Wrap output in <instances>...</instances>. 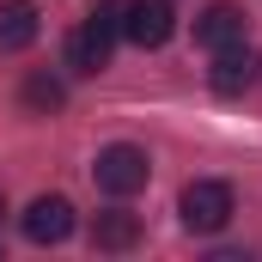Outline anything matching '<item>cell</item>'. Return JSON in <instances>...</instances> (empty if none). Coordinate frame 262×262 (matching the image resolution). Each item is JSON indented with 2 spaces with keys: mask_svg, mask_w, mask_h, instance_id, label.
I'll return each instance as SVG.
<instances>
[{
  "mask_svg": "<svg viewBox=\"0 0 262 262\" xmlns=\"http://www.w3.org/2000/svg\"><path fill=\"white\" fill-rule=\"evenodd\" d=\"M92 244H98V250H134V244H140V220L122 213V207H104V213L92 220Z\"/></svg>",
  "mask_w": 262,
  "mask_h": 262,
  "instance_id": "obj_9",
  "label": "cell"
},
{
  "mask_svg": "<svg viewBox=\"0 0 262 262\" xmlns=\"http://www.w3.org/2000/svg\"><path fill=\"white\" fill-rule=\"evenodd\" d=\"M25 104H31L37 116H49V110L67 104V85L55 79V73H31V79H25Z\"/></svg>",
  "mask_w": 262,
  "mask_h": 262,
  "instance_id": "obj_10",
  "label": "cell"
},
{
  "mask_svg": "<svg viewBox=\"0 0 262 262\" xmlns=\"http://www.w3.org/2000/svg\"><path fill=\"white\" fill-rule=\"evenodd\" d=\"M37 31H43V18H37V6H31V0H0V55L31 49V43H37Z\"/></svg>",
  "mask_w": 262,
  "mask_h": 262,
  "instance_id": "obj_8",
  "label": "cell"
},
{
  "mask_svg": "<svg viewBox=\"0 0 262 262\" xmlns=\"http://www.w3.org/2000/svg\"><path fill=\"white\" fill-rule=\"evenodd\" d=\"M18 232H25L31 244H67V238H73V201L67 195H37L18 213Z\"/></svg>",
  "mask_w": 262,
  "mask_h": 262,
  "instance_id": "obj_4",
  "label": "cell"
},
{
  "mask_svg": "<svg viewBox=\"0 0 262 262\" xmlns=\"http://www.w3.org/2000/svg\"><path fill=\"white\" fill-rule=\"evenodd\" d=\"M195 43H201V49L244 43V6H232V0H213V6L195 18Z\"/></svg>",
  "mask_w": 262,
  "mask_h": 262,
  "instance_id": "obj_7",
  "label": "cell"
},
{
  "mask_svg": "<svg viewBox=\"0 0 262 262\" xmlns=\"http://www.w3.org/2000/svg\"><path fill=\"white\" fill-rule=\"evenodd\" d=\"M262 73V55L250 43H226V49H213V67H207V85L220 92V98H244L250 85H256Z\"/></svg>",
  "mask_w": 262,
  "mask_h": 262,
  "instance_id": "obj_3",
  "label": "cell"
},
{
  "mask_svg": "<svg viewBox=\"0 0 262 262\" xmlns=\"http://www.w3.org/2000/svg\"><path fill=\"white\" fill-rule=\"evenodd\" d=\"M92 177H98V189L104 195H134V189H146V177H152V165H146V152L128 146V140H116V146H104L98 159H92Z\"/></svg>",
  "mask_w": 262,
  "mask_h": 262,
  "instance_id": "obj_1",
  "label": "cell"
},
{
  "mask_svg": "<svg viewBox=\"0 0 262 262\" xmlns=\"http://www.w3.org/2000/svg\"><path fill=\"white\" fill-rule=\"evenodd\" d=\"M0 213H6V201H0Z\"/></svg>",
  "mask_w": 262,
  "mask_h": 262,
  "instance_id": "obj_12",
  "label": "cell"
},
{
  "mask_svg": "<svg viewBox=\"0 0 262 262\" xmlns=\"http://www.w3.org/2000/svg\"><path fill=\"white\" fill-rule=\"evenodd\" d=\"M171 31H177L171 0H128V18H122V37H128V43L159 49V43H171Z\"/></svg>",
  "mask_w": 262,
  "mask_h": 262,
  "instance_id": "obj_5",
  "label": "cell"
},
{
  "mask_svg": "<svg viewBox=\"0 0 262 262\" xmlns=\"http://www.w3.org/2000/svg\"><path fill=\"white\" fill-rule=\"evenodd\" d=\"M177 213H183L189 232H226V220H232V183L195 177V183L183 189V201H177Z\"/></svg>",
  "mask_w": 262,
  "mask_h": 262,
  "instance_id": "obj_2",
  "label": "cell"
},
{
  "mask_svg": "<svg viewBox=\"0 0 262 262\" xmlns=\"http://www.w3.org/2000/svg\"><path fill=\"white\" fill-rule=\"evenodd\" d=\"M122 18H128V0H98V12H92V25H104L110 37H122Z\"/></svg>",
  "mask_w": 262,
  "mask_h": 262,
  "instance_id": "obj_11",
  "label": "cell"
},
{
  "mask_svg": "<svg viewBox=\"0 0 262 262\" xmlns=\"http://www.w3.org/2000/svg\"><path fill=\"white\" fill-rule=\"evenodd\" d=\"M110 49H116V37L85 18V25L67 37V67H73V73H104V67H110Z\"/></svg>",
  "mask_w": 262,
  "mask_h": 262,
  "instance_id": "obj_6",
  "label": "cell"
}]
</instances>
